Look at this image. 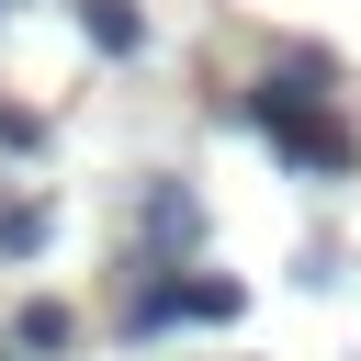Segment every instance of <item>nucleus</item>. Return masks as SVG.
I'll return each mask as SVG.
<instances>
[{
    "label": "nucleus",
    "instance_id": "nucleus-8",
    "mask_svg": "<svg viewBox=\"0 0 361 361\" xmlns=\"http://www.w3.org/2000/svg\"><path fill=\"white\" fill-rule=\"evenodd\" d=\"M0 11H11V0H0Z\"/></svg>",
    "mask_w": 361,
    "mask_h": 361
},
{
    "label": "nucleus",
    "instance_id": "nucleus-1",
    "mask_svg": "<svg viewBox=\"0 0 361 361\" xmlns=\"http://www.w3.org/2000/svg\"><path fill=\"white\" fill-rule=\"evenodd\" d=\"M248 124H259L293 169H327V180L350 169V124H338L316 90H293V79H259V90H248Z\"/></svg>",
    "mask_w": 361,
    "mask_h": 361
},
{
    "label": "nucleus",
    "instance_id": "nucleus-3",
    "mask_svg": "<svg viewBox=\"0 0 361 361\" xmlns=\"http://www.w3.org/2000/svg\"><path fill=\"white\" fill-rule=\"evenodd\" d=\"M79 34H90L102 56H147V11H135V0H79Z\"/></svg>",
    "mask_w": 361,
    "mask_h": 361
},
{
    "label": "nucleus",
    "instance_id": "nucleus-4",
    "mask_svg": "<svg viewBox=\"0 0 361 361\" xmlns=\"http://www.w3.org/2000/svg\"><path fill=\"white\" fill-rule=\"evenodd\" d=\"M147 237H158V248H203V203H192L180 180H158V192H147Z\"/></svg>",
    "mask_w": 361,
    "mask_h": 361
},
{
    "label": "nucleus",
    "instance_id": "nucleus-2",
    "mask_svg": "<svg viewBox=\"0 0 361 361\" xmlns=\"http://www.w3.org/2000/svg\"><path fill=\"white\" fill-rule=\"evenodd\" d=\"M237 305H248V293H237V282H214V271H203V282H147V293H135V316H124V327H135V338H158V327H226V316H237Z\"/></svg>",
    "mask_w": 361,
    "mask_h": 361
},
{
    "label": "nucleus",
    "instance_id": "nucleus-6",
    "mask_svg": "<svg viewBox=\"0 0 361 361\" xmlns=\"http://www.w3.org/2000/svg\"><path fill=\"white\" fill-rule=\"evenodd\" d=\"M11 338H23V350H68V338H79V316H68V305H23V316H11Z\"/></svg>",
    "mask_w": 361,
    "mask_h": 361
},
{
    "label": "nucleus",
    "instance_id": "nucleus-7",
    "mask_svg": "<svg viewBox=\"0 0 361 361\" xmlns=\"http://www.w3.org/2000/svg\"><path fill=\"white\" fill-rule=\"evenodd\" d=\"M0 147H23V158H34V147H45V124H34V113H0Z\"/></svg>",
    "mask_w": 361,
    "mask_h": 361
},
{
    "label": "nucleus",
    "instance_id": "nucleus-5",
    "mask_svg": "<svg viewBox=\"0 0 361 361\" xmlns=\"http://www.w3.org/2000/svg\"><path fill=\"white\" fill-rule=\"evenodd\" d=\"M45 237H56V214H45L34 192H0V259H34Z\"/></svg>",
    "mask_w": 361,
    "mask_h": 361
}]
</instances>
